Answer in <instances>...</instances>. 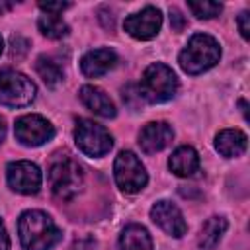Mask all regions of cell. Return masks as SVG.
<instances>
[{
  "mask_svg": "<svg viewBox=\"0 0 250 250\" xmlns=\"http://www.w3.org/2000/svg\"><path fill=\"white\" fill-rule=\"evenodd\" d=\"M18 234L25 250H51L61 240V230L55 221L37 209L20 215Z\"/></svg>",
  "mask_w": 250,
  "mask_h": 250,
  "instance_id": "1",
  "label": "cell"
},
{
  "mask_svg": "<svg viewBox=\"0 0 250 250\" xmlns=\"http://www.w3.org/2000/svg\"><path fill=\"white\" fill-rule=\"evenodd\" d=\"M221 59V45L213 35L195 33L182 49L178 62L188 74H201L213 68Z\"/></svg>",
  "mask_w": 250,
  "mask_h": 250,
  "instance_id": "2",
  "label": "cell"
},
{
  "mask_svg": "<svg viewBox=\"0 0 250 250\" xmlns=\"http://www.w3.org/2000/svg\"><path fill=\"white\" fill-rule=\"evenodd\" d=\"M178 78L174 70L162 62H152L145 68L143 78L139 82V92L148 104H162L176 96Z\"/></svg>",
  "mask_w": 250,
  "mask_h": 250,
  "instance_id": "3",
  "label": "cell"
},
{
  "mask_svg": "<svg viewBox=\"0 0 250 250\" xmlns=\"http://www.w3.org/2000/svg\"><path fill=\"white\" fill-rule=\"evenodd\" d=\"M84 172L82 166L72 158H59L49 168V188L57 199L68 201L82 189Z\"/></svg>",
  "mask_w": 250,
  "mask_h": 250,
  "instance_id": "4",
  "label": "cell"
},
{
  "mask_svg": "<svg viewBox=\"0 0 250 250\" xmlns=\"http://www.w3.org/2000/svg\"><path fill=\"white\" fill-rule=\"evenodd\" d=\"M37 88L25 74L18 70L0 72V105L6 107H25L35 100Z\"/></svg>",
  "mask_w": 250,
  "mask_h": 250,
  "instance_id": "5",
  "label": "cell"
},
{
  "mask_svg": "<svg viewBox=\"0 0 250 250\" xmlns=\"http://www.w3.org/2000/svg\"><path fill=\"white\" fill-rule=\"evenodd\" d=\"M113 178H115L117 188L125 193H139L148 182V176H146L143 162L131 150H121L115 156Z\"/></svg>",
  "mask_w": 250,
  "mask_h": 250,
  "instance_id": "6",
  "label": "cell"
},
{
  "mask_svg": "<svg viewBox=\"0 0 250 250\" xmlns=\"http://www.w3.org/2000/svg\"><path fill=\"white\" fill-rule=\"evenodd\" d=\"M74 143L86 156H104L113 146V137L104 125L90 119H78L74 127Z\"/></svg>",
  "mask_w": 250,
  "mask_h": 250,
  "instance_id": "7",
  "label": "cell"
},
{
  "mask_svg": "<svg viewBox=\"0 0 250 250\" xmlns=\"http://www.w3.org/2000/svg\"><path fill=\"white\" fill-rule=\"evenodd\" d=\"M14 133L23 146H41L55 137V127L43 115L27 113L16 119Z\"/></svg>",
  "mask_w": 250,
  "mask_h": 250,
  "instance_id": "8",
  "label": "cell"
},
{
  "mask_svg": "<svg viewBox=\"0 0 250 250\" xmlns=\"http://www.w3.org/2000/svg\"><path fill=\"white\" fill-rule=\"evenodd\" d=\"M6 178H8V186L16 193H21V195H35L43 184L39 166L29 160L10 162L6 170Z\"/></svg>",
  "mask_w": 250,
  "mask_h": 250,
  "instance_id": "9",
  "label": "cell"
},
{
  "mask_svg": "<svg viewBox=\"0 0 250 250\" xmlns=\"http://www.w3.org/2000/svg\"><path fill=\"white\" fill-rule=\"evenodd\" d=\"M160 25H162V14L154 6H146L141 12L131 14L123 21L125 31L131 37L141 39V41H146V39L156 37V33L160 31Z\"/></svg>",
  "mask_w": 250,
  "mask_h": 250,
  "instance_id": "10",
  "label": "cell"
},
{
  "mask_svg": "<svg viewBox=\"0 0 250 250\" xmlns=\"http://www.w3.org/2000/svg\"><path fill=\"white\" fill-rule=\"evenodd\" d=\"M150 219L170 236L174 238H180L186 234L188 230V225H186V219L182 215V211L178 209V205H174L172 201H156L150 209Z\"/></svg>",
  "mask_w": 250,
  "mask_h": 250,
  "instance_id": "11",
  "label": "cell"
},
{
  "mask_svg": "<svg viewBox=\"0 0 250 250\" xmlns=\"http://www.w3.org/2000/svg\"><path fill=\"white\" fill-rule=\"evenodd\" d=\"M172 139H174V129L164 121H150L139 133L141 150L146 154L160 152L172 143Z\"/></svg>",
  "mask_w": 250,
  "mask_h": 250,
  "instance_id": "12",
  "label": "cell"
},
{
  "mask_svg": "<svg viewBox=\"0 0 250 250\" xmlns=\"http://www.w3.org/2000/svg\"><path fill=\"white\" fill-rule=\"evenodd\" d=\"M117 62V55L111 49H94L80 59V70L88 78H98L109 72Z\"/></svg>",
  "mask_w": 250,
  "mask_h": 250,
  "instance_id": "13",
  "label": "cell"
},
{
  "mask_svg": "<svg viewBox=\"0 0 250 250\" xmlns=\"http://www.w3.org/2000/svg\"><path fill=\"white\" fill-rule=\"evenodd\" d=\"M80 100L90 111H94L100 117L109 119V117H115V113H117L115 104L111 102V98L98 86H90V84L82 86L80 88Z\"/></svg>",
  "mask_w": 250,
  "mask_h": 250,
  "instance_id": "14",
  "label": "cell"
},
{
  "mask_svg": "<svg viewBox=\"0 0 250 250\" xmlns=\"http://www.w3.org/2000/svg\"><path fill=\"white\" fill-rule=\"evenodd\" d=\"M168 168L180 178L193 176L199 170V154H197V150L193 146H188V145L178 146L172 152L170 160H168Z\"/></svg>",
  "mask_w": 250,
  "mask_h": 250,
  "instance_id": "15",
  "label": "cell"
},
{
  "mask_svg": "<svg viewBox=\"0 0 250 250\" xmlns=\"http://www.w3.org/2000/svg\"><path fill=\"white\" fill-rule=\"evenodd\" d=\"M246 145H248V139L240 129H223L215 137V148L225 158L240 156L246 150Z\"/></svg>",
  "mask_w": 250,
  "mask_h": 250,
  "instance_id": "16",
  "label": "cell"
},
{
  "mask_svg": "<svg viewBox=\"0 0 250 250\" xmlns=\"http://www.w3.org/2000/svg\"><path fill=\"white\" fill-rule=\"evenodd\" d=\"M119 250H152V238L143 225H127L119 236Z\"/></svg>",
  "mask_w": 250,
  "mask_h": 250,
  "instance_id": "17",
  "label": "cell"
},
{
  "mask_svg": "<svg viewBox=\"0 0 250 250\" xmlns=\"http://www.w3.org/2000/svg\"><path fill=\"white\" fill-rule=\"evenodd\" d=\"M227 229H229V223H227L225 217H219V215L209 217V219L203 223V227H201V232H199V246H201L203 250H213V248L221 242V238H223V234L227 232Z\"/></svg>",
  "mask_w": 250,
  "mask_h": 250,
  "instance_id": "18",
  "label": "cell"
},
{
  "mask_svg": "<svg viewBox=\"0 0 250 250\" xmlns=\"http://www.w3.org/2000/svg\"><path fill=\"white\" fill-rule=\"evenodd\" d=\"M37 27L39 31L49 37V39H62L68 35L70 27L68 23L61 18V16H53V14H43L39 20H37Z\"/></svg>",
  "mask_w": 250,
  "mask_h": 250,
  "instance_id": "19",
  "label": "cell"
},
{
  "mask_svg": "<svg viewBox=\"0 0 250 250\" xmlns=\"http://www.w3.org/2000/svg\"><path fill=\"white\" fill-rule=\"evenodd\" d=\"M35 70H37V74L43 78V82H45L47 86H51V88H55V86H59V84L62 82V70H61V66H59L55 61L47 59V57H39V59H37Z\"/></svg>",
  "mask_w": 250,
  "mask_h": 250,
  "instance_id": "20",
  "label": "cell"
},
{
  "mask_svg": "<svg viewBox=\"0 0 250 250\" xmlns=\"http://www.w3.org/2000/svg\"><path fill=\"white\" fill-rule=\"evenodd\" d=\"M188 10L199 18V20H211L215 16L221 14L223 6L219 2H209V0H201V2H188Z\"/></svg>",
  "mask_w": 250,
  "mask_h": 250,
  "instance_id": "21",
  "label": "cell"
},
{
  "mask_svg": "<svg viewBox=\"0 0 250 250\" xmlns=\"http://www.w3.org/2000/svg\"><path fill=\"white\" fill-rule=\"evenodd\" d=\"M68 6H70L68 2H39V8H41L45 14H53V16L62 14Z\"/></svg>",
  "mask_w": 250,
  "mask_h": 250,
  "instance_id": "22",
  "label": "cell"
},
{
  "mask_svg": "<svg viewBox=\"0 0 250 250\" xmlns=\"http://www.w3.org/2000/svg\"><path fill=\"white\" fill-rule=\"evenodd\" d=\"M238 29L244 39H250V14L246 10L240 12V16H238Z\"/></svg>",
  "mask_w": 250,
  "mask_h": 250,
  "instance_id": "23",
  "label": "cell"
},
{
  "mask_svg": "<svg viewBox=\"0 0 250 250\" xmlns=\"http://www.w3.org/2000/svg\"><path fill=\"white\" fill-rule=\"evenodd\" d=\"M170 23H172V29H174V31H182L184 25H186L184 16H182L176 8H170Z\"/></svg>",
  "mask_w": 250,
  "mask_h": 250,
  "instance_id": "24",
  "label": "cell"
},
{
  "mask_svg": "<svg viewBox=\"0 0 250 250\" xmlns=\"http://www.w3.org/2000/svg\"><path fill=\"white\" fill-rule=\"evenodd\" d=\"M0 250H10V236L6 232V227L0 219Z\"/></svg>",
  "mask_w": 250,
  "mask_h": 250,
  "instance_id": "25",
  "label": "cell"
},
{
  "mask_svg": "<svg viewBox=\"0 0 250 250\" xmlns=\"http://www.w3.org/2000/svg\"><path fill=\"white\" fill-rule=\"evenodd\" d=\"M4 139H6V123H4V119L0 117V145H2Z\"/></svg>",
  "mask_w": 250,
  "mask_h": 250,
  "instance_id": "26",
  "label": "cell"
},
{
  "mask_svg": "<svg viewBox=\"0 0 250 250\" xmlns=\"http://www.w3.org/2000/svg\"><path fill=\"white\" fill-rule=\"evenodd\" d=\"M12 6H14L12 2H0V14H2V12H6V10H10Z\"/></svg>",
  "mask_w": 250,
  "mask_h": 250,
  "instance_id": "27",
  "label": "cell"
},
{
  "mask_svg": "<svg viewBox=\"0 0 250 250\" xmlns=\"http://www.w3.org/2000/svg\"><path fill=\"white\" fill-rule=\"evenodd\" d=\"M2 49H4V41H2V37H0V55H2Z\"/></svg>",
  "mask_w": 250,
  "mask_h": 250,
  "instance_id": "28",
  "label": "cell"
}]
</instances>
